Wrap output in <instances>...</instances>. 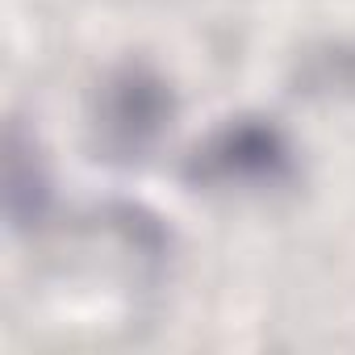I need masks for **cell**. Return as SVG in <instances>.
Segmentation results:
<instances>
[{"instance_id":"1","label":"cell","mask_w":355,"mask_h":355,"mask_svg":"<svg viewBox=\"0 0 355 355\" xmlns=\"http://www.w3.org/2000/svg\"><path fill=\"white\" fill-rule=\"evenodd\" d=\"M184 180L209 197L268 201L297 189L301 163L288 134L276 121L247 113V117L222 121L193 146L184 163Z\"/></svg>"},{"instance_id":"2","label":"cell","mask_w":355,"mask_h":355,"mask_svg":"<svg viewBox=\"0 0 355 355\" xmlns=\"http://www.w3.org/2000/svg\"><path fill=\"white\" fill-rule=\"evenodd\" d=\"M175 121V92L150 63H117L88 101V142L113 167H138Z\"/></svg>"},{"instance_id":"3","label":"cell","mask_w":355,"mask_h":355,"mask_svg":"<svg viewBox=\"0 0 355 355\" xmlns=\"http://www.w3.org/2000/svg\"><path fill=\"white\" fill-rule=\"evenodd\" d=\"M51 201V175H46V159L34 142V134H26L17 121L5 130V214L13 222V230H26L42 218Z\"/></svg>"}]
</instances>
